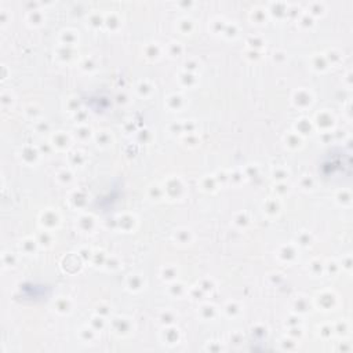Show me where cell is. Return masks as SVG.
Returning <instances> with one entry per match:
<instances>
[{
    "label": "cell",
    "instance_id": "6da1fadb",
    "mask_svg": "<svg viewBox=\"0 0 353 353\" xmlns=\"http://www.w3.org/2000/svg\"><path fill=\"white\" fill-rule=\"evenodd\" d=\"M319 171L330 182H349L352 178V156L347 149L334 148L320 161Z\"/></svg>",
    "mask_w": 353,
    "mask_h": 353
}]
</instances>
